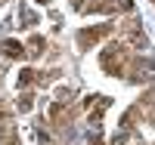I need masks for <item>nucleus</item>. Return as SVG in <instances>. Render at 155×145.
I'll list each match as a JSON object with an SVG mask.
<instances>
[{
	"label": "nucleus",
	"instance_id": "1",
	"mask_svg": "<svg viewBox=\"0 0 155 145\" xmlns=\"http://www.w3.org/2000/svg\"><path fill=\"white\" fill-rule=\"evenodd\" d=\"M102 68L109 74H121V68H124V46L121 43H112L102 52Z\"/></svg>",
	"mask_w": 155,
	"mask_h": 145
},
{
	"label": "nucleus",
	"instance_id": "2",
	"mask_svg": "<svg viewBox=\"0 0 155 145\" xmlns=\"http://www.w3.org/2000/svg\"><path fill=\"white\" fill-rule=\"evenodd\" d=\"M106 31H109L106 25H102V28H90V31H81V37H78V40H81L84 46H87V43H96V40H99V37L106 34Z\"/></svg>",
	"mask_w": 155,
	"mask_h": 145
},
{
	"label": "nucleus",
	"instance_id": "3",
	"mask_svg": "<svg viewBox=\"0 0 155 145\" xmlns=\"http://www.w3.org/2000/svg\"><path fill=\"white\" fill-rule=\"evenodd\" d=\"M3 52H6V56H22V43L6 40V43H3Z\"/></svg>",
	"mask_w": 155,
	"mask_h": 145
},
{
	"label": "nucleus",
	"instance_id": "4",
	"mask_svg": "<svg viewBox=\"0 0 155 145\" xmlns=\"http://www.w3.org/2000/svg\"><path fill=\"white\" fill-rule=\"evenodd\" d=\"M37 3H50V0H37Z\"/></svg>",
	"mask_w": 155,
	"mask_h": 145
},
{
	"label": "nucleus",
	"instance_id": "5",
	"mask_svg": "<svg viewBox=\"0 0 155 145\" xmlns=\"http://www.w3.org/2000/svg\"><path fill=\"white\" fill-rule=\"evenodd\" d=\"M0 3H3V0H0Z\"/></svg>",
	"mask_w": 155,
	"mask_h": 145
}]
</instances>
